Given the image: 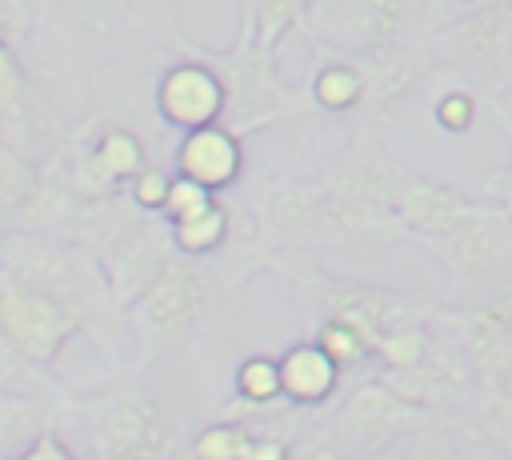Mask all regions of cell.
Returning <instances> with one entry per match:
<instances>
[{
  "label": "cell",
  "mask_w": 512,
  "mask_h": 460,
  "mask_svg": "<svg viewBox=\"0 0 512 460\" xmlns=\"http://www.w3.org/2000/svg\"><path fill=\"white\" fill-rule=\"evenodd\" d=\"M44 420H48V412H44L40 400L0 392V460H8L20 448H28L48 428Z\"/></svg>",
  "instance_id": "obj_27"
},
{
  "label": "cell",
  "mask_w": 512,
  "mask_h": 460,
  "mask_svg": "<svg viewBox=\"0 0 512 460\" xmlns=\"http://www.w3.org/2000/svg\"><path fill=\"white\" fill-rule=\"evenodd\" d=\"M76 332V320L56 300L0 276V336L24 364L48 368Z\"/></svg>",
  "instance_id": "obj_12"
},
{
  "label": "cell",
  "mask_w": 512,
  "mask_h": 460,
  "mask_svg": "<svg viewBox=\"0 0 512 460\" xmlns=\"http://www.w3.org/2000/svg\"><path fill=\"white\" fill-rule=\"evenodd\" d=\"M308 96L328 116H356V112H364V76H360L356 60L352 56H328L312 72Z\"/></svg>",
  "instance_id": "obj_23"
},
{
  "label": "cell",
  "mask_w": 512,
  "mask_h": 460,
  "mask_svg": "<svg viewBox=\"0 0 512 460\" xmlns=\"http://www.w3.org/2000/svg\"><path fill=\"white\" fill-rule=\"evenodd\" d=\"M276 368H280V396L292 408H324L348 384L344 372L312 340L292 344L284 356H276Z\"/></svg>",
  "instance_id": "obj_21"
},
{
  "label": "cell",
  "mask_w": 512,
  "mask_h": 460,
  "mask_svg": "<svg viewBox=\"0 0 512 460\" xmlns=\"http://www.w3.org/2000/svg\"><path fill=\"white\" fill-rule=\"evenodd\" d=\"M508 292H512V288H508Z\"/></svg>",
  "instance_id": "obj_42"
},
{
  "label": "cell",
  "mask_w": 512,
  "mask_h": 460,
  "mask_svg": "<svg viewBox=\"0 0 512 460\" xmlns=\"http://www.w3.org/2000/svg\"><path fill=\"white\" fill-rule=\"evenodd\" d=\"M476 200L480 196H468L448 180L404 168L396 196H392V220L400 224L404 236L424 240V248H428V244L444 240L448 232H456L464 224V216L476 208Z\"/></svg>",
  "instance_id": "obj_16"
},
{
  "label": "cell",
  "mask_w": 512,
  "mask_h": 460,
  "mask_svg": "<svg viewBox=\"0 0 512 460\" xmlns=\"http://www.w3.org/2000/svg\"><path fill=\"white\" fill-rule=\"evenodd\" d=\"M312 0H240V36L236 44L276 52L284 36H292Z\"/></svg>",
  "instance_id": "obj_22"
},
{
  "label": "cell",
  "mask_w": 512,
  "mask_h": 460,
  "mask_svg": "<svg viewBox=\"0 0 512 460\" xmlns=\"http://www.w3.org/2000/svg\"><path fill=\"white\" fill-rule=\"evenodd\" d=\"M360 76H364V116L368 120H392L428 80L432 64L420 44H392V48H372L352 56Z\"/></svg>",
  "instance_id": "obj_18"
},
{
  "label": "cell",
  "mask_w": 512,
  "mask_h": 460,
  "mask_svg": "<svg viewBox=\"0 0 512 460\" xmlns=\"http://www.w3.org/2000/svg\"><path fill=\"white\" fill-rule=\"evenodd\" d=\"M168 188H172V172L160 168V164H148V168H140L124 184V196L132 200V208H140L148 216H160L164 212V200H168Z\"/></svg>",
  "instance_id": "obj_32"
},
{
  "label": "cell",
  "mask_w": 512,
  "mask_h": 460,
  "mask_svg": "<svg viewBox=\"0 0 512 460\" xmlns=\"http://www.w3.org/2000/svg\"><path fill=\"white\" fill-rule=\"evenodd\" d=\"M304 296L320 312V320H348V324L364 328L372 340L392 324L428 320L436 312L428 300H420L412 292H396V288L368 284V280H336L324 272H308Z\"/></svg>",
  "instance_id": "obj_10"
},
{
  "label": "cell",
  "mask_w": 512,
  "mask_h": 460,
  "mask_svg": "<svg viewBox=\"0 0 512 460\" xmlns=\"http://www.w3.org/2000/svg\"><path fill=\"white\" fill-rule=\"evenodd\" d=\"M172 176L208 188L212 196L232 188L244 176V136L228 124H208L196 132H180L172 148Z\"/></svg>",
  "instance_id": "obj_20"
},
{
  "label": "cell",
  "mask_w": 512,
  "mask_h": 460,
  "mask_svg": "<svg viewBox=\"0 0 512 460\" xmlns=\"http://www.w3.org/2000/svg\"><path fill=\"white\" fill-rule=\"evenodd\" d=\"M404 176V164H396L380 136L368 128L328 172L324 188L336 192L340 200L356 204V208H368V212H380V216H392V196H396V184Z\"/></svg>",
  "instance_id": "obj_19"
},
{
  "label": "cell",
  "mask_w": 512,
  "mask_h": 460,
  "mask_svg": "<svg viewBox=\"0 0 512 460\" xmlns=\"http://www.w3.org/2000/svg\"><path fill=\"white\" fill-rule=\"evenodd\" d=\"M424 420H432V416L404 404L380 376H364L340 396V404L332 408V416L324 420L320 432L348 460V456H368V452L396 448Z\"/></svg>",
  "instance_id": "obj_7"
},
{
  "label": "cell",
  "mask_w": 512,
  "mask_h": 460,
  "mask_svg": "<svg viewBox=\"0 0 512 460\" xmlns=\"http://www.w3.org/2000/svg\"><path fill=\"white\" fill-rule=\"evenodd\" d=\"M172 256H176V248H172L168 224H164L160 216H144V212H140V216L116 236V244L100 256V272H104V284H108L112 300H116L120 308H128V304L144 292V284H148Z\"/></svg>",
  "instance_id": "obj_17"
},
{
  "label": "cell",
  "mask_w": 512,
  "mask_h": 460,
  "mask_svg": "<svg viewBox=\"0 0 512 460\" xmlns=\"http://www.w3.org/2000/svg\"><path fill=\"white\" fill-rule=\"evenodd\" d=\"M292 460H344V456L324 440L320 428H304V432L292 440Z\"/></svg>",
  "instance_id": "obj_37"
},
{
  "label": "cell",
  "mask_w": 512,
  "mask_h": 460,
  "mask_svg": "<svg viewBox=\"0 0 512 460\" xmlns=\"http://www.w3.org/2000/svg\"><path fill=\"white\" fill-rule=\"evenodd\" d=\"M96 460H176V436L144 392H112L88 416Z\"/></svg>",
  "instance_id": "obj_8"
},
{
  "label": "cell",
  "mask_w": 512,
  "mask_h": 460,
  "mask_svg": "<svg viewBox=\"0 0 512 460\" xmlns=\"http://www.w3.org/2000/svg\"><path fill=\"white\" fill-rule=\"evenodd\" d=\"M312 344L344 372V380L356 376V372H364L368 364H376V356H372V336H368L364 328L348 324V320H320Z\"/></svg>",
  "instance_id": "obj_25"
},
{
  "label": "cell",
  "mask_w": 512,
  "mask_h": 460,
  "mask_svg": "<svg viewBox=\"0 0 512 460\" xmlns=\"http://www.w3.org/2000/svg\"><path fill=\"white\" fill-rule=\"evenodd\" d=\"M60 156H64V172L80 200L116 196L140 168L152 164L144 136L128 124H104L92 140H80V144L64 140Z\"/></svg>",
  "instance_id": "obj_13"
},
{
  "label": "cell",
  "mask_w": 512,
  "mask_h": 460,
  "mask_svg": "<svg viewBox=\"0 0 512 460\" xmlns=\"http://www.w3.org/2000/svg\"><path fill=\"white\" fill-rule=\"evenodd\" d=\"M240 460H292V440H280V436H252Z\"/></svg>",
  "instance_id": "obj_40"
},
{
  "label": "cell",
  "mask_w": 512,
  "mask_h": 460,
  "mask_svg": "<svg viewBox=\"0 0 512 460\" xmlns=\"http://www.w3.org/2000/svg\"><path fill=\"white\" fill-rule=\"evenodd\" d=\"M8 460H80V456L64 444V436H60L56 428H44L28 448H20V452L8 456Z\"/></svg>",
  "instance_id": "obj_36"
},
{
  "label": "cell",
  "mask_w": 512,
  "mask_h": 460,
  "mask_svg": "<svg viewBox=\"0 0 512 460\" xmlns=\"http://www.w3.org/2000/svg\"><path fill=\"white\" fill-rule=\"evenodd\" d=\"M28 28V0H0V44L16 48V36Z\"/></svg>",
  "instance_id": "obj_38"
},
{
  "label": "cell",
  "mask_w": 512,
  "mask_h": 460,
  "mask_svg": "<svg viewBox=\"0 0 512 460\" xmlns=\"http://www.w3.org/2000/svg\"><path fill=\"white\" fill-rule=\"evenodd\" d=\"M236 400H248V404H276V400H284L280 396L276 356L252 352V356H244L236 364Z\"/></svg>",
  "instance_id": "obj_28"
},
{
  "label": "cell",
  "mask_w": 512,
  "mask_h": 460,
  "mask_svg": "<svg viewBox=\"0 0 512 460\" xmlns=\"http://www.w3.org/2000/svg\"><path fill=\"white\" fill-rule=\"evenodd\" d=\"M508 136H512V120H508ZM488 196H492V204L512 220V148H508L504 168L492 172V180H488Z\"/></svg>",
  "instance_id": "obj_39"
},
{
  "label": "cell",
  "mask_w": 512,
  "mask_h": 460,
  "mask_svg": "<svg viewBox=\"0 0 512 460\" xmlns=\"http://www.w3.org/2000/svg\"><path fill=\"white\" fill-rule=\"evenodd\" d=\"M428 248L444 260L456 304L512 288V220L492 200H476L464 224Z\"/></svg>",
  "instance_id": "obj_5"
},
{
  "label": "cell",
  "mask_w": 512,
  "mask_h": 460,
  "mask_svg": "<svg viewBox=\"0 0 512 460\" xmlns=\"http://www.w3.org/2000/svg\"><path fill=\"white\" fill-rule=\"evenodd\" d=\"M128 12L148 24L152 32H164V36H180V0H124Z\"/></svg>",
  "instance_id": "obj_34"
},
{
  "label": "cell",
  "mask_w": 512,
  "mask_h": 460,
  "mask_svg": "<svg viewBox=\"0 0 512 460\" xmlns=\"http://www.w3.org/2000/svg\"><path fill=\"white\" fill-rule=\"evenodd\" d=\"M212 64H216V72L224 80V92H228L224 124L232 132L244 136L252 128H264V124L280 120L292 108V88L284 84L272 52L248 48V44H232Z\"/></svg>",
  "instance_id": "obj_9"
},
{
  "label": "cell",
  "mask_w": 512,
  "mask_h": 460,
  "mask_svg": "<svg viewBox=\"0 0 512 460\" xmlns=\"http://www.w3.org/2000/svg\"><path fill=\"white\" fill-rule=\"evenodd\" d=\"M424 52L432 68L452 72L468 88L512 104V4L428 32Z\"/></svg>",
  "instance_id": "obj_4"
},
{
  "label": "cell",
  "mask_w": 512,
  "mask_h": 460,
  "mask_svg": "<svg viewBox=\"0 0 512 460\" xmlns=\"http://www.w3.org/2000/svg\"><path fill=\"white\" fill-rule=\"evenodd\" d=\"M512 0H436L432 12H428V32L452 24V20H464V16H480V12H492V8H508Z\"/></svg>",
  "instance_id": "obj_35"
},
{
  "label": "cell",
  "mask_w": 512,
  "mask_h": 460,
  "mask_svg": "<svg viewBox=\"0 0 512 460\" xmlns=\"http://www.w3.org/2000/svg\"><path fill=\"white\" fill-rule=\"evenodd\" d=\"M64 124L12 44H0V152L44 168L64 148Z\"/></svg>",
  "instance_id": "obj_6"
},
{
  "label": "cell",
  "mask_w": 512,
  "mask_h": 460,
  "mask_svg": "<svg viewBox=\"0 0 512 460\" xmlns=\"http://www.w3.org/2000/svg\"><path fill=\"white\" fill-rule=\"evenodd\" d=\"M212 204H216V196H212L208 188H200V184H192V180L172 176V188H168V200H164L160 220H164V224H184V220H192V216L208 212Z\"/></svg>",
  "instance_id": "obj_33"
},
{
  "label": "cell",
  "mask_w": 512,
  "mask_h": 460,
  "mask_svg": "<svg viewBox=\"0 0 512 460\" xmlns=\"http://www.w3.org/2000/svg\"><path fill=\"white\" fill-rule=\"evenodd\" d=\"M52 380L44 376V368H32L24 364L0 336V392H12V396H28V400H40V392H48Z\"/></svg>",
  "instance_id": "obj_31"
},
{
  "label": "cell",
  "mask_w": 512,
  "mask_h": 460,
  "mask_svg": "<svg viewBox=\"0 0 512 460\" xmlns=\"http://www.w3.org/2000/svg\"><path fill=\"white\" fill-rule=\"evenodd\" d=\"M500 392H508V396H512V380H508V384H504V388H500Z\"/></svg>",
  "instance_id": "obj_41"
},
{
  "label": "cell",
  "mask_w": 512,
  "mask_h": 460,
  "mask_svg": "<svg viewBox=\"0 0 512 460\" xmlns=\"http://www.w3.org/2000/svg\"><path fill=\"white\" fill-rule=\"evenodd\" d=\"M476 388H504L512 380V292H488L444 308Z\"/></svg>",
  "instance_id": "obj_11"
},
{
  "label": "cell",
  "mask_w": 512,
  "mask_h": 460,
  "mask_svg": "<svg viewBox=\"0 0 512 460\" xmlns=\"http://www.w3.org/2000/svg\"><path fill=\"white\" fill-rule=\"evenodd\" d=\"M300 28L332 56H356L428 36V0H312Z\"/></svg>",
  "instance_id": "obj_3"
},
{
  "label": "cell",
  "mask_w": 512,
  "mask_h": 460,
  "mask_svg": "<svg viewBox=\"0 0 512 460\" xmlns=\"http://www.w3.org/2000/svg\"><path fill=\"white\" fill-rule=\"evenodd\" d=\"M396 460H464L448 420H424L396 444Z\"/></svg>",
  "instance_id": "obj_29"
},
{
  "label": "cell",
  "mask_w": 512,
  "mask_h": 460,
  "mask_svg": "<svg viewBox=\"0 0 512 460\" xmlns=\"http://www.w3.org/2000/svg\"><path fill=\"white\" fill-rule=\"evenodd\" d=\"M168 232H172L176 256L200 260V256H212V252H220V248L228 244V236H232V216H228V208L216 200L208 212H200V216H192V220H184V224H168Z\"/></svg>",
  "instance_id": "obj_26"
},
{
  "label": "cell",
  "mask_w": 512,
  "mask_h": 460,
  "mask_svg": "<svg viewBox=\"0 0 512 460\" xmlns=\"http://www.w3.org/2000/svg\"><path fill=\"white\" fill-rule=\"evenodd\" d=\"M252 432L236 420H212L208 428L196 432L192 440V460H240L248 448Z\"/></svg>",
  "instance_id": "obj_30"
},
{
  "label": "cell",
  "mask_w": 512,
  "mask_h": 460,
  "mask_svg": "<svg viewBox=\"0 0 512 460\" xmlns=\"http://www.w3.org/2000/svg\"><path fill=\"white\" fill-rule=\"evenodd\" d=\"M128 308H132L136 324H140L148 336H160V340L180 336V332H188V328L204 316V308H208V276H204V268H200L196 260L172 256V260L144 284V292H140Z\"/></svg>",
  "instance_id": "obj_14"
},
{
  "label": "cell",
  "mask_w": 512,
  "mask_h": 460,
  "mask_svg": "<svg viewBox=\"0 0 512 460\" xmlns=\"http://www.w3.org/2000/svg\"><path fill=\"white\" fill-rule=\"evenodd\" d=\"M156 116L176 132H196L208 124H224L228 92L208 56H184L168 64L152 92Z\"/></svg>",
  "instance_id": "obj_15"
},
{
  "label": "cell",
  "mask_w": 512,
  "mask_h": 460,
  "mask_svg": "<svg viewBox=\"0 0 512 460\" xmlns=\"http://www.w3.org/2000/svg\"><path fill=\"white\" fill-rule=\"evenodd\" d=\"M0 276L56 300L76 328L96 336L104 348L124 340V308L112 300L100 260L80 244L40 232H0Z\"/></svg>",
  "instance_id": "obj_1"
},
{
  "label": "cell",
  "mask_w": 512,
  "mask_h": 460,
  "mask_svg": "<svg viewBox=\"0 0 512 460\" xmlns=\"http://www.w3.org/2000/svg\"><path fill=\"white\" fill-rule=\"evenodd\" d=\"M424 88H428L432 120H436L444 132L460 136V132H468V128L476 124V116H480V92H476V88H468L460 76L432 68V72H428V80H424Z\"/></svg>",
  "instance_id": "obj_24"
},
{
  "label": "cell",
  "mask_w": 512,
  "mask_h": 460,
  "mask_svg": "<svg viewBox=\"0 0 512 460\" xmlns=\"http://www.w3.org/2000/svg\"><path fill=\"white\" fill-rule=\"evenodd\" d=\"M256 216H260V228L288 252H308L316 244L376 248V244L404 240L392 216L356 208L336 192H328L324 184H296V180L268 184L256 200Z\"/></svg>",
  "instance_id": "obj_2"
}]
</instances>
